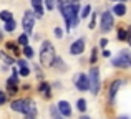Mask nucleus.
<instances>
[{"label":"nucleus","mask_w":131,"mask_h":119,"mask_svg":"<svg viewBox=\"0 0 131 119\" xmlns=\"http://www.w3.org/2000/svg\"><path fill=\"white\" fill-rule=\"evenodd\" d=\"M40 61L43 66H51L55 61V48L51 46L50 42H45L42 45V51H40Z\"/></svg>","instance_id":"1"},{"label":"nucleus","mask_w":131,"mask_h":119,"mask_svg":"<svg viewBox=\"0 0 131 119\" xmlns=\"http://www.w3.org/2000/svg\"><path fill=\"white\" fill-rule=\"evenodd\" d=\"M12 109L13 111H18V113H25L28 114L30 117L35 116V106H33L32 101L28 99H17L12 103Z\"/></svg>","instance_id":"2"},{"label":"nucleus","mask_w":131,"mask_h":119,"mask_svg":"<svg viewBox=\"0 0 131 119\" xmlns=\"http://www.w3.org/2000/svg\"><path fill=\"white\" fill-rule=\"evenodd\" d=\"M113 66H118V68H128V66H131V53L126 51V50H123V51L119 53L118 58L113 60Z\"/></svg>","instance_id":"3"},{"label":"nucleus","mask_w":131,"mask_h":119,"mask_svg":"<svg viewBox=\"0 0 131 119\" xmlns=\"http://www.w3.org/2000/svg\"><path fill=\"white\" fill-rule=\"evenodd\" d=\"M88 81H90V89H91V93L96 94L100 91V73H98V68H91Z\"/></svg>","instance_id":"4"},{"label":"nucleus","mask_w":131,"mask_h":119,"mask_svg":"<svg viewBox=\"0 0 131 119\" xmlns=\"http://www.w3.org/2000/svg\"><path fill=\"white\" fill-rule=\"evenodd\" d=\"M33 22H35V13L25 12V15H23V28H25V33H28V35L33 30Z\"/></svg>","instance_id":"5"},{"label":"nucleus","mask_w":131,"mask_h":119,"mask_svg":"<svg viewBox=\"0 0 131 119\" xmlns=\"http://www.w3.org/2000/svg\"><path fill=\"white\" fill-rule=\"evenodd\" d=\"M17 88H18V73L13 70L12 78H8V81H7V91H8L10 94H15Z\"/></svg>","instance_id":"6"},{"label":"nucleus","mask_w":131,"mask_h":119,"mask_svg":"<svg viewBox=\"0 0 131 119\" xmlns=\"http://www.w3.org/2000/svg\"><path fill=\"white\" fill-rule=\"evenodd\" d=\"M113 27V15L110 12H105L101 15V30L103 32H110Z\"/></svg>","instance_id":"7"},{"label":"nucleus","mask_w":131,"mask_h":119,"mask_svg":"<svg viewBox=\"0 0 131 119\" xmlns=\"http://www.w3.org/2000/svg\"><path fill=\"white\" fill-rule=\"evenodd\" d=\"M75 84H77V88L81 89V91H86L90 88V81H88V78L85 76V74H78L77 80H75Z\"/></svg>","instance_id":"8"},{"label":"nucleus","mask_w":131,"mask_h":119,"mask_svg":"<svg viewBox=\"0 0 131 119\" xmlns=\"http://www.w3.org/2000/svg\"><path fill=\"white\" fill-rule=\"evenodd\" d=\"M83 50H85V42L83 40H77V42L70 46L71 55H80V53H83Z\"/></svg>","instance_id":"9"},{"label":"nucleus","mask_w":131,"mask_h":119,"mask_svg":"<svg viewBox=\"0 0 131 119\" xmlns=\"http://www.w3.org/2000/svg\"><path fill=\"white\" fill-rule=\"evenodd\" d=\"M32 5H33V10H35V17L37 18H42L43 17V5H42V0H32Z\"/></svg>","instance_id":"10"},{"label":"nucleus","mask_w":131,"mask_h":119,"mask_svg":"<svg viewBox=\"0 0 131 119\" xmlns=\"http://www.w3.org/2000/svg\"><path fill=\"white\" fill-rule=\"evenodd\" d=\"M58 111H60L61 116H70L71 114V108L67 101H60V103H58Z\"/></svg>","instance_id":"11"},{"label":"nucleus","mask_w":131,"mask_h":119,"mask_svg":"<svg viewBox=\"0 0 131 119\" xmlns=\"http://www.w3.org/2000/svg\"><path fill=\"white\" fill-rule=\"evenodd\" d=\"M119 86H121V80H116L115 83L111 84V89H110V98H115L116 96V93H118V89H119Z\"/></svg>","instance_id":"12"},{"label":"nucleus","mask_w":131,"mask_h":119,"mask_svg":"<svg viewBox=\"0 0 131 119\" xmlns=\"http://www.w3.org/2000/svg\"><path fill=\"white\" fill-rule=\"evenodd\" d=\"M113 12H115L118 17H123V15L126 13V7H125V3H118V5H115Z\"/></svg>","instance_id":"13"},{"label":"nucleus","mask_w":131,"mask_h":119,"mask_svg":"<svg viewBox=\"0 0 131 119\" xmlns=\"http://www.w3.org/2000/svg\"><path fill=\"white\" fill-rule=\"evenodd\" d=\"M40 93H43V96L48 99V98L51 96V94H50V86H48L47 83H42V84H40Z\"/></svg>","instance_id":"14"},{"label":"nucleus","mask_w":131,"mask_h":119,"mask_svg":"<svg viewBox=\"0 0 131 119\" xmlns=\"http://www.w3.org/2000/svg\"><path fill=\"white\" fill-rule=\"evenodd\" d=\"M15 22H13V18L12 20H8V22H5V30L7 32H13V30H15Z\"/></svg>","instance_id":"15"},{"label":"nucleus","mask_w":131,"mask_h":119,"mask_svg":"<svg viewBox=\"0 0 131 119\" xmlns=\"http://www.w3.org/2000/svg\"><path fill=\"white\" fill-rule=\"evenodd\" d=\"M0 18H2L3 22H8V20H12L13 17H12V13H10L8 10H5V12H2V13H0Z\"/></svg>","instance_id":"16"},{"label":"nucleus","mask_w":131,"mask_h":119,"mask_svg":"<svg viewBox=\"0 0 131 119\" xmlns=\"http://www.w3.org/2000/svg\"><path fill=\"white\" fill-rule=\"evenodd\" d=\"M7 50H10V51H12V55H18V50H17V45H15V43H7Z\"/></svg>","instance_id":"17"},{"label":"nucleus","mask_w":131,"mask_h":119,"mask_svg":"<svg viewBox=\"0 0 131 119\" xmlns=\"http://www.w3.org/2000/svg\"><path fill=\"white\" fill-rule=\"evenodd\" d=\"M118 38L121 40V42H125V40L128 38V33H126L125 28H119V30H118Z\"/></svg>","instance_id":"18"},{"label":"nucleus","mask_w":131,"mask_h":119,"mask_svg":"<svg viewBox=\"0 0 131 119\" xmlns=\"http://www.w3.org/2000/svg\"><path fill=\"white\" fill-rule=\"evenodd\" d=\"M77 106H78V109L81 111V113H83L85 109H86V101L85 99H78V103H77Z\"/></svg>","instance_id":"19"},{"label":"nucleus","mask_w":131,"mask_h":119,"mask_svg":"<svg viewBox=\"0 0 131 119\" xmlns=\"http://www.w3.org/2000/svg\"><path fill=\"white\" fill-rule=\"evenodd\" d=\"M18 43H20V45H28V36H27V33L20 35V38H18Z\"/></svg>","instance_id":"20"},{"label":"nucleus","mask_w":131,"mask_h":119,"mask_svg":"<svg viewBox=\"0 0 131 119\" xmlns=\"http://www.w3.org/2000/svg\"><path fill=\"white\" fill-rule=\"evenodd\" d=\"M23 53H25V56H27V58H32V56H33V50L30 48L28 45H25V50H23Z\"/></svg>","instance_id":"21"},{"label":"nucleus","mask_w":131,"mask_h":119,"mask_svg":"<svg viewBox=\"0 0 131 119\" xmlns=\"http://www.w3.org/2000/svg\"><path fill=\"white\" fill-rule=\"evenodd\" d=\"M90 12H91V7H90V5H86V7L83 8V12H81V18L88 17V15H90Z\"/></svg>","instance_id":"22"},{"label":"nucleus","mask_w":131,"mask_h":119,"mask_svg":"<svg viewBox=\"0 0 131 119\" xmlns=\"http://www.w3.org/2000/svg\"><path fill=\"white\" fill-rule=\"evenodd\" d=\"M58 5H60V10H63L65 7L70 5V0H58Z\"/></svg>","instance_id":"23"},{"label":"nucleus","mask_w":131,"mask_h":119,"mask_svg":"<svg viewBox=\"0 0 131 119\" xmlns=\"http://www.w3.org/2000/svg\"><path fill=\"white\" fill-rule=\"evenodd\" d=\"M28 73H30L28 68H27V66H22V70H20V74H22V76H28Z\"/></svg>","instance_id":"24"},{"label":"nucleus","mask_w":131,"mask_h":119,"mask_svg":"<svg viewBox=\"0 0 131 119\" xmlns=\"http://www.w3.org/2000/svg\"><path fill=\"white\" fill-rule=\"evenodd\" d=\"M53 7H55V0H47V8L53 10Z\"/></svg>","instance_id":"25"},{"label":"nucleus","mask_w":131,"mask_h":119,"mask_svg":"<svg viewBox=\"0 0 131 119\" xmlns=\"http://www.w3.org/2000/svg\"><path fill=\"white\" fill-rule=\"evenodd\" d=\"M5 99H7L5 93H2V91H0V104H3V103H5Z\"/></svg>","instance_id":"26"},{"label":"nucleus","mask_w":131,"mask_h":119,"mask_svg":"<svg viewBox=\"0 0 131 119\" xmlns=\"http://www.w3.org/2000/svg\"><path fill=\"white\" fill-rule=\"evenodd\" d=\"M95 22H96V17H91V23H90V28H95Z\"/></svg>","instance_id":"27"},{"label":"nucleus","mask_w":131,"mask_h":119,"mask_svg":"<svg viewBox=\"0 0 131 119\" xmlns=\"http://www.w3.org/2000/svg\"><path fill=\"white\" fill-rule=\"evenodd\" d=\"M90 61H91V63L96 61V50H93V55H91V60H90Z\"/></svg>","instance_id":"28"},{"label":"nucleus","mask_w":131,"mask_h":119,"mask_svg":"<svg viewBox=\"0 0 131 119\" xmlns=\"http://www.w3.org/2000/svg\"><path fill=\"white\" fill-rule=\"evenodd\" d=\"M55 35H57V36H61L63 33H61V30H60V28H55Z\"/></svg>","instance_id":"29"},{"label":"nucleus","mask_w":131,"mask_h":119,"mask_svg":"<svg viewBox=\"0 0 131 119\" xmlns=\"http://www.w3.org/2000/svg\"><path fill=\"white\" fill-rule=\"evenodd\" d=\"M2 58H3V60H5V61H7V63H12V60H10V58H8V56H5V53H2Z\"/></svg>","instance_id":"30"},{"label":"nucleus","mask_w":131,"mask_h":119,"mask_svg":"<svg viewBox=\"0 0 131 119\" xmlns=\"http://www.w3.org/2000/svg\"><path fill=\"white\" fill-rule=\"evenodd\" d=\"M51 114H53V116H55V117H57V116H58V111H57V109H55V108H51Z\"/></svg>","instance_id":"31"},{"label":"nucleus","mask_w":131,"mask_h":119,"mask_svg":"<svg viewBox=\"0 0 131 119\" xmlns=\"http://www.w3.org/2000/svg\"><path fill=\"white\" fill-rule=\"evenodd\" d=\"M110 55H111V53H110V51H108V50H105V51H103V56H106V58H108V56H110Z\"/></svg>","instance_id":"32"},{"label":"nucleus","mask_w":131,"mask_h":119,"mask_svg":"<svg viewBox=\"0 0 131 119\" xmlns=\"http://www.w3.org/2000/svg\"><path fill=\"white\" fill-rule=\"evenodd\" d=\"M106 43H108V40L103 38V40H101V46H106Z\"/></svg>","instance_id":"33"},{"label":"nucleus","mask_w":131,"mask_h":119,"mask_svg":"<svg viewBox=\"0 0 131 119\" xmlns=\"http://www.w3.org/2000/svg\"><path fill=\"white\" fill-rule=\"evenodd\" d=\"M128 33H129V36H128V40H129V45H131V27H129V30H128Z\"/></svg>","instance_id":"34"},{"label":"nucleus","mask_w":131,"mask_h":119,"mask_svg":"<svg viewBox=\"0 0 131 119\" xmlns=\"http://www.w3.org/2000/svg\"><path fill=\"white\" fill-rule=\"evenodd\" d=\"M0 40H2V32H0Z\"/></svg>","instance_id":"35"},{"label":"nucleus","mask_w":131,"mask_h":119,"mask_svg":"<svg viewBox=\"0 0 131 119\" xmlns=\"http://www.w3.org/2000/svg\"><path fill=\"white\" fill-rule=\"evenodd\" d=\"M113 2H115V0H113ZM119 2H125V0H119Z\"/></svg>","instance_id":"36"}]
</instances>
